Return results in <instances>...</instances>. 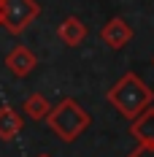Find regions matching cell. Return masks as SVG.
Returning <instances> with one entry per match:
<instances>
[{
  "mask_svg": "<svg viewBox=\"0 0 154 157\" xmlns=\"http://www.w3.org/2000/svg\"><path fill=\"white\" fill-rule=\"evenodd\" d=\"M41 14V6L35 0H0V25L14 35L30 27Z\"/></svg>",
  "mask_w": 154,
  "mask_h": 157,
  "instance_id": "3",
  "label": "cell"
},
{
  "mask_svg": "<svg viewBox=\"0 0 154 157\" xmlns=\"http://www.w3.org/2000/svg\"><path fill=\"white\" fill-rule=\"evenodd\" d=\"M22 127L24 122L11 106H0V141H14L22 133Z\"/></svg>",
  "mask_w": 154,
  "mask_h": 157,
  "instance_id": "8",
  "label": "cell"
},
{
  "mask_svg": "<svg viewBox=\"0 0 154 157\" xmlns=\"http://www.w3.org/2000/svg\"><path fill=\"white\" fill-rule=\"evenodd\" d=\"M38 157H51V155H38Z\"/></svg>",
  "mask_w": 154,
  "mask_h": 157,
  "instance_id": "11",
  "label": "cell"
},
{
  "mask_svg": "<svg viewBox=\"0 0 154 157\" xmlns=\"http://www.w3.org/2000/svg\"><path fill=\"white\" fill-rule=\"evenodd\" d=\"M35 65H38V57H35V52H32L30 46H24V44H16V46L6 54V68H8L16 78L30 76L32 71H35Z\"/></svg>",
  "mask_w": 154,
  "mask_h": 157,
  "instance_id": "5",
  "label": "cell"
},
{
  "mask_svg": "<svg viewBox=\"0 0 154 157\" xmlns=\"http://www.w3.org/2000/svg\"><path fill=\"white\" fill-rule=\"evenodd\" d=\"M106 100L122 114L124 119H135L143 109H149L154 103V90L135 71H130L106 92Z\"/></svg>",
  "mask_w": 154,
  "mask_h": 157,
  "instance_id": "1",
  "label": "cell"
},
{
  "mask_svg": "<svg viewBox=\"0 0 154 157\" xmlns=\"http://www.w3.org/2000/svg\"><path fill=\"white\" fill-rule=\"evenodd\" d=\"M100 41H103L108 49L119 52V49H124L133 41V27L124 22L122 16H114V19H108L106 25L100 27Z\"/></svg>",
  "mask_w": 154,
  "mask_h": 157,
  "instance_id": "4",
  "label": "cell"
},
{
  "mask_svg": "<svg viewBox=\"0 0 154 157\" xmlns=\"http://www.w3.org/2000/svg\"><path fill=\"white\" fill-rule=\"evenodd\" d=\"M57 38H60L65 46L76 49V46H81V44L87 41V25H84L78 16H68L60 27H57Z\"/></svg>",
  "mask_w": 154,
  "mask_h": 157,
  "instance_id": "6",
  "label": "cell"
},
{
  "mask_svg": "<svg viewBox=\"0 0 154 157\" xmlns=\"http://www.w3.org/2000/svg\"><path fill=\"white\" fill-rule=\"evenodd\" d=\"M127 157H154V144H138Z\"/></svg>",
  "mask_w": 154,
  "mask_h": 157,
  "instance_id": "10",
  "label": "cell"
},
{
  "mask_svg": "<svg viewBox=\"0 0 154 157\" xmlns=\"http://www.w3.org/2000/svg\"><path fill=\"white\" fill-rule=\"evenodd\" d=\"M46 125L51 127V133L60 141L73 144L87 127L92 125V114L81 109V103H78L76 98H65L57 106H51V111H49V117H46Z\"/></svg>",
  "mask_w": 154,
  "mask_h": 157,
  "instance_id": "2",
  "label": "cell"
},
{
  "mask_svg": "<svg viewBox=\"0 0 154 157\" xmlns=\"http://www.w3.org/2000/svg\"><path fill=\"white\" fill-rule=\"evenodd\" d=\"M130 136L138 144H154V106L143 109L135 119H130Z\"/></svg>",
  "mask_w": 154,
  "mask_h": 157,
  "instance_id": "7",
  "label": "cell"
},
{
  "mask_svg": "<svg viewBox=\"0 0 154 157\" xmlns=\"http://www.w3.org/2000/svg\"><path fill=\"white\" fill-rule=\"evenodd\" d=\"M152 63H154V57H152Z\"/></svg>",
  "mask_w": 154,
  "mask_h": 157,
  "instance_id": "12",
  "label": "cell"
},
{
  "mask_svg": "<svg viewBox=\"0 0 154 157\" xmlns=\"http://www.w3.org/2000/svg\"><path fill=\"white\" fill-rule=\"evenodd\" d=\"M22 111L27 114V119H32V122H46L49 111H51V103L41 92H30L24 98V103H22Z\"/></svg>",
  "mask_w": 154,
  "mask_h": 157,
  "instance_id": "9",
  "label": "cell"
}]
</instances>
